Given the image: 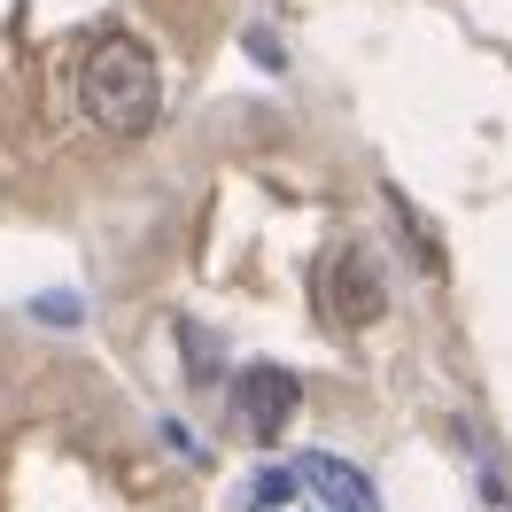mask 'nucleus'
I'll list each match as a JSON object with an SVG mask.
<instances>
[{"label":"nucleus","mask_w":512,"mask_h":512,"mask_svg":"<svg viewBox=\"0 0 512 512\" xmlns=\"http://www.w3.org/2000/svg\"><path fill=\"white\" fill-rule=\"evenodd\" d=\"M295 404H303V381H295L288 365H249V373L233 381V412H241V427H249L256 443H272L295 419Z\"/></svg>","instance_id":"nucleus-2"},{"label":"nucleus","mask_w":512,"mask_h":512,"mask_svg":"<svg viewBox=\"0 0 512 512\" xmlns=\"http://www.w3.org/2000/svg\"><path fill=\"white\" fill-rule=\"evenodd\" d=\"M295 481H303V489H311L326 512H381V505H373V481L357 474L350 458H326V450H311V458L295 466Z\"/></svg>","instance_id":"nucleus-3"},{"label":"nucleus","mask_w":512,"mask_h":512,"mask_svg":"<svg viewBox=\"0 0 512 512\" xmlns=\"http://www.w3.org/2000/svg\"><path fill=\"white\" fill-rule=\"evenodd\" d=\"M326 288H334V326H365L381 319V280H373V264L365 256H334V272H326Z\"/></svg>","instance_id":"nucleus-4"},{"label":"nucleus","mask_w":512,"mask_h":512,"mask_svg":"<svg viewBox=\"0 0 512 512\" xmlns=\"http://www.w3.org/2000/svg\"><path fill=\"white\" fill-rule=\"evenodd\" d=\"M288 489H295V474H280V466H272V474L256 481V505H280V497H288Z\"/></svg>","instance_id":"nucleus-5"},{"label":"nucleus","mask_w":512,"mask_h":512,"mask_svg":"<svg viewBox=\"0 0 512 512\" xmlns=\"http://www.w3.org/2000/svg\"><path fill=\"white\" fill-rule=\"evenodd\" d=\"M78 101H86V117L101 132H117V140H140V132L156 125L163 109V70L148 55V39L132 32H109L86 55V78H78Z\"/></svg>","instance_id":"nucleus-1"}]
</instances>
